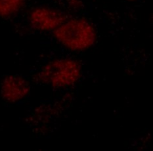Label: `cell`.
<instances>
[{
	"instance_id": "obj_1",
	"label": "cell",
	"mask_w": 153,
	"mask_h": 151,
	"mask_svg": "<svg viewBox=\"0 0 153 151\" xmlns=\"http://www.w3.org/2000/svg\"><path fill=\"white\" fill-rule=\"evenodd\" d=\"M60 45L73 51H82L90 48L97 41V32L88 19L81 17L67 18L53 32Z\"/></svg>"
},
{
	"instance_id": "obj_2",
	"label": "cell",
	"mask_w": 153,
	"mask_h": 151,
	"mask_svg": "<svg viewBox=\"0 0 153 151\" xmlns=\"http://www.w3.org/2000/svg\"><path fill=\"white\" fill-rule=\"evenodd\" d=\"M81 76V66L72 59L54 60L45 66L39 72V82L55 88H68L78 81Z\"/></svg>"
},
{
	"instance_id": "obj_3",
	"label": "cell",
	"mask_w": 153,
	"mask_h": 151,
	"mask_svg": "<svg viewBox=\"0 0 153 151\" xmlns=\"http://www.w3.org/2000/svg\"><path fill=\"white\" fill-rule=\"evenodd\" d=\"M61 10L47 5L33 8L29 13L28 21L31 27L39 32H53L67 19Z\"/></svg>"
},
{
	"instance_id": "obj_4",
	"label": "cell",
	"mask_w": 153,
	"mask_h": 151,
	"mask_svg": "<svg viewBox=\"0 0 153 151\" xmlns=\"http://www.w3.org/2000/svg\"><path fill=\"white\" fill-rule=\"evenodd\" d=\"M0 91L2 97L7 101L17 102L27 96L30 92V84L21 76H9L3 80Z\"/></svg>"
},
{
	"instance_id": "obj_5",
	"label": "cell",
	"mask_w": 153,
	"mask_h": 151,
	"mask_svg": "<svg viewBox=\"0 0 153 151\" xmlns=\"http://www.w3.org/2000/svg\"><path fill=\"white\" fill-rule=\"evenodd\" d=\"M26 0H0V18L8 19L16 15L25 7Z\"/></svg>"
},
{
	"instance_id": "obj_6",
	"label": "cell",
	"mask_w": 153,
	"mask_h": 151,
	"mask_svg": "<svg viewBox=\"0 0 153 151\" xmlns=\"http://www.w3.org/2000/svg\"><path fill=\"white\" fill-rule=\"evenodd\" d=\"M66 3L70 8L75 10L81 8L82 5V0H66Z\"/></svg>"
},
{
	"instance_id": "obj_7",
	"label": "cell",
	"mask_w": 153,
	"mask_h": 151,
	"mask_svg": "<svg viewBox=\"0 0 153 151\" xmlns=\"http://www.w3.org/2000/svg\"><path fill=\"white\" fill-rule=\"evenodd\" d=\"M124 1H129V2H134V1H138V0H124Z\"/></svg>"
}]
</instances>
